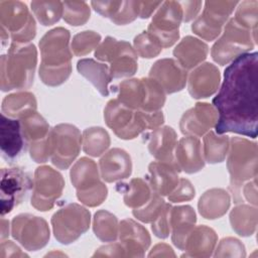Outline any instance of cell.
<instances>
[{"label": "cell", "instance_id": "35", "mask_svg": "<svg viewBox=\"0 0 258 258\" xmlns=\"http://www.w3.org/2000/svg\"><path fill=\"white\" fill-rule=\"evenodd\" d=\"M230 146V138L227 135H217L210 131L204 137L203 154L205 161L209 163H219L226 158Z\"/></svg>", "mask_w": 258, "mask_h": 258}, {"label": "cell", "instance_id": "50", "mask_svg": "<svg viewBox=\"0 0 258 258\" xmlns=\"http://www.w3.org/2000/svg\"><path fill=\"white\" fill-rule=\"evenodd\" d=\"M122 1H92L91 5L96 12L104 17L112 18L118 12Z\"/></svg>", "mask_w": 258, "mask_h": 258}, {"label": "cell", "instance_id": "36", "mask_svg": "<svg viewBox=\"0 0 258 258\" xmlns=\"http://www.w3.org/2000/svg\"><path fill=\"white\" fill-rule=\"evenodd\" d=\"M110 136L102 127H90L82 135L83 150L93 157L102 155L110 146Z\"/></svg>", "mask_w": 258, "mask_h": 258}, {"label": "cell", "instance_id": "7", "mask_svg": "<svg viewBox=\"0 0 258 258\" xmlns=\"http://www.w3.org/2000/svg\"><path fill=\"white\" fill-rule=\"evenodd\" d=\"M0 24L3 46L9 37L15 43H28L36 34L35 20L20 1H0Z\"/></svg>", "mask_w": 258, "mask_h": 258}, {"label": "cell", "instance_id": "39", "mask_svg": "<svg viewBox=\"0 0 258 258\" xmlns=\"http://www.w3.org/2000/svg\"><path fill=\"white\" fill-rule=\"evenodd\" d=\"M30 5L36 19L44 26L54 24L63 14V4L60 1H32Z\"/></svg>", "mask_w": 258, "mask_h": 258}, {"label": "cell", "instance_id": "56", "mask_svg": "<svg viewBox=\"0 0 258 258\" xmlns=\"http://www.w3.org/2000/svg\"><path fill=\"white\" fill-rule=\"evenodd\" d=\"M149 257H152V256H172V257H175V254L173 252V250L171 249L170 246H168L167 244H164V243H159L157 245H155L152 250L150 251V253L148 254Z\"/></svg>", "mask_w": 258, "mask_h": 258}, {"label": "cell", "instance_id": "19", "mask_svg": "<svg viewBox=\"0 0 258 258\" xmlns=\"http://www.w3.org/2000/svg\"><path fill=\"white\" fill-rule=\"evenodd\" d=\"M149 78L156 81L166 94H172L185 87L187 73L175 59L161 58L151 67Z\"/></svg>", "mask_w": 258, "mask_h": 258}, {"label": "cell", "instance_id": "30", "mask_svg": "<svg viewBox=\"0 0 258 258\" xmlns=\"http://www.w3.org/2000/svg\"><path fill=\"white\" fill-rule=\"evenodd\" d=\"M198 208L205 219H219L230 208V195L223 188H211L200 198Z\"/></svg>", "mask_w": 258, "mask_h": 258}, {"label": "cell", "instance_id": "32", "mask_svg": "<svg viewBox=\"0 0 258 258\" xmlns=\"http://www.w3.org/2000/svg\"><path fill=\"white\" fill-rule=\"evenodd\" d=\"M37 102L30 92H17L6 96L2 101V114L7 117L21 119L26 115L35 112Z\"/></svg>", "mask_w": 258, "mask_h": 258}, {"label": "cell", "instance_id": "37", "mask_svg": "<svg viewBox=\"0 0 258 258\" xmlns=\"http://www.w3.org/2000/svg\"><path fill=\"white\" fill-rule=\"evenodd\" d=\"M93 231L102 242L115 241L119 233V224L116 216L105 210L96 212L93 219Z\"/></svg>", "mask_w": 258, "mask_h": 258}, {"label": "cell", "instance_id": "34", "mask_svg": "<svg viewBox=\"0 0 258 258\" xmlns=\"http://www.w3.org/2000/svg\"><path fill=\"white\" fill-rule=\"evenodd\" d=\"M233 230L242 237H249L256 231L257 209L248 205H239L230 213Z\"/></svg>", "mask_w": 258, "mask_h": 258}, {"label": "cell", "instance_id": "13", "mask_svg": "<svg viewBox=\"0 0 258 258\" xmlns=\"http://www.w3.org/2000/svg\"><path fill=\"white\" fill-rule=\"evenodd\" d=\"M182 16V8L178 1H164L153 15L147 32L158 40L162 48H167L179 38Z\"/></svg>", "mask_w": 258, "mask_h": 258}, {"label": "cell", "instance_id": "57", "mask_svg": "<svg viewBox=\"0 0 258 258\" xmlns=\"http://www.w3.org/2000/svg\"><path fill=\"white\" fill-rule=\"evenodd\" d=\"M9 235V222L5 219H1V240L3 241Z\"/></svg>", "mask_w": 258, "mask_h": 258}, {"label": "cell", "instance_id": "3", "mask_svg": "<svg viewBox=\"0 0 258 258\" xmlns=\"http://www.w3.org/2000/svg\"><path fill=\"white\" fill-rule=\"evenodd\" d=\"M104 119L115 135L124 140L133 139L145 130H154L164 122L161 111L134 110L117 99H112L107 103L104 109Z\"/></svg>", "mask_w": 258, "mask_h": 258}, {"label": "cell", "instance_id": "55", "mask_svg": "<svg viewBox=\"0 0 258 258\" xmlns=\"http://www.w3.org/2000/svg\"><path fill=\"white\" fill-rule=\"evenodd\" d=\"M243 196L252 205L256 207L257 205V188H256V178L248 180V182L243 187Z\"/></svg>", "mask_w": 258, "mask_h": 258}, {"label": "cell", "instance_id": "16", "mask_svg": "<svg viewBox=\"0 0 258 258\" xmlns=\"http://www.w3.org/2000/svg\"><path fill=\"white\" fill-rule=\"evenodd\" d=\"M11 235L28 251H36L43 248L50 236L46 221L30 214H20L13 218Z\"/></svg>", "mask_w": 258, "mask_h": 258}, {"label": "cell", "instance_id": "26", "mask_svg": "<svg viewBox=\"0 0 258 258\" xmlns=\"http://www.w3.org/2000/svg\"><path fill=\"white\" fill-rule=\"evenodd\" d=\"M178 172L177 168L171 164L153 161L148 166L147 183L152 191L161 197L168 196L179 181Z\"/></svg>", "mask_w": 258, "mask_h": 258}, {"label": "cell", "instance_id": "9", "mask_svg": "<svg viewBox=\"0 0 258 258\" xmlns=\"http://www.w3.org/2000/svg\"><path fill=\"white\" fill-rule=\"evenodd\" d=\"M71 181L77 189L78 200L88 206H100L107 198L108 188L100 179L99 170L94 160L80 158L72 167Z\"/></svg>", "mask_w": 258, "mask_h": 258}, {"label": "cell", "instance_id": "51", "mask_svg": "<svg viewBox=\"0 0 258 258\" xmlns=\"http://www.w3.org/2000/svg\"><path fill=\"white\" fill-rule=\"evenodd\" d=\"M182 8V21L188 22L197 17L198 13L200 12L202 2L201 1H182L179 2Z\"/></svg>", "mask_w": 258, "mask_h": 258}, {"label": "cell", "instance_id": "22", "mask_svg": "<svg viewBox=\"0 0 258 258\" xmlns=\"http://www.w3.org/2000/svg\"><path fill=\"white\" fill-rule=\"evenodd\" d=\"M20 120L11 119L1 113L0 119V148L2 157L7 161H13L25 150Z\"/></svg>", "mask_w": 258, "mask_h": 258}, {"label": "cell", "instance_id": "15", "mask_svg": "<svg viewBox=\"0 0 258 258\" xmlns=\"http://www.w3.org/2000/svg\"><path fill=\"white\" fill-rule=\"evenodd\" d=\"M33 180L21 167L2 168L0 183L1 216L9 214L17 207L32 188Z\"/></svg>", "mask_w": 258, "mask_h": 258}, {"label": "cell", "instance_id": "40", "mask_svg": "<svg viewBox=\"0 0 258 258\" xmlns=\"http://www.w3.org/2000/svg\"><path fill=\"white\" fill-rule=\"evenodd\" d=\"M63 4V20L73 26L85 24L90 18L89 5L84 1H64Z\"/></svg>", "mask_w": 258, "mask_h": 258}, {"label": "cell", "instance_id": "5", "mask_svg": "<svg viewBox=\"0 0 258 258\" xmlns=\"http://www.w3.org/2000/svg\"><path fill=\"white\" fill-rule=\"evenodd\" d=\"M257 144L245 138L232 137L227 158L230 173V188L235 203L241 202V185L257 177Z\"/></svg>", "mask_w": 258, "mask_h": 258}, {"label": "cell", "instance_id": "33", "mask_svg": "<svg viewBox=\"0 0 258 258\" xmlns=\"http://www.w3.org/2000/svg\"><path fill=\"white\" fill-rule=\"evenodd\" d=\"M117 190L123 194L124 204L131 209H138L144 206L151 197L149 184L142 178H132L129 182H119Z\"/></svg>", "mask_w": 258, "mask_h": 258}, {"label": "cell", "instance_id": "4", "mask_svg": "<svg viewBox=\"0 0 258 258\" xmlns=\"http://www.w3.org/2000/svg\"><path fill=\"white\" fill-rule=\"evenodd\" d=\"M36 63L37 50L33 43L11 42L7 54L1 55V91L29 88L33 84Z\"/></svg>", "mask_w": 258, "mask_h": 258}, {"label": "cell", "instance_id": "54", "mask_svg": "<svg viewBox=\"0 0 258 258\" xmlns=\"http://www.w3.org/2000/svg\"><path fill=\"white\" fill-rule=\"evenodd\" d=\"M161 4L162 1H138L139 17L142 19L148 18Z\"/></svg>", "mask_w": 258, "mask_h": 258}, {"label": "cell", "instance_id": "1", "mask_svg": "<svg viewBox=\"0 0 258 258\" xmlns=\"http://www.w3.org/2000/svg\"><path fill=\"white\" fill-rule=\"evenodd\" d=\"M258 53L246 52L226 68L219 93L213 99L218 112L216 132L257 137Z\"/></svg>", "mask_w": 258, "mask_h": 258}, {"label": "cell", "instance_id": "29", "mask_svg": "<svg viewBox=\"0 0 258 258\" xmlns=\"http://www.w3.org/2000/svg\"><path fill=\"white\" fill-rule=\"evenodd\" d=\"M208 52L209 47L207 43L190 35L183 37L173 49L176 61L185 71L198 67L206 59Z\"/></svg>", "mask_w": 258, "mask_h": 258}, {"label": "cell", "instance_id": "6", "mask_svg": "<svg viewBox=\"0 0 258 258\" xmlns=\"http://www.w3.org/2000/svg\"><path fill=\"white\" fill-rule=\"evenodd\" d=\"M115 91L117 100L134 110L160 111L165 103V92L149 77L125 80L115 87Z\"/></svg>", "mask_w": 258, "mask_h": 258}, {"label": "cell", "instance_id": "11", "mask_svg": "<svg viewBox=\"0 0 258 258\" xmlns=\"http://www.w3.org/2000/svg\"><path fill=\"white\" fill-rule=\"evenodd\" d=\"M90 212L83 206L71 203L56 211L51 217V226L55 239L64 245L78 240L89 230Z\"/></svg>", "mask_w": 258, "mask_h": 258}, {"label": "cell", "instance_id": "42", "mask_svg": "<svg viewBox=\"0 0 258 258\" xmlns=\"http://www.w3.org/2000/svg\"><path fill=\"white\" fill-rule=\"evenodd\" d=\"M101 41V35L93 30H85L73 37L72 50L75 55L83 56L96 48Z\"/></svg>", "mask_w": 258, "mask_h": 258}, {"label": "cell", "instance_id": "10", "mask_svg": "<svg viewBox=\"0 0 258 258\" xmlns=\"http://www.w3.org/2000/svg\"><path fill=\"white\" fill-rule=\"evenodd\" d=\"M95 56L99 60L111 63L109 69L112 79L131 77L138 69V56L131 44L111 36H107L97 46Z\"/></svg>", "mask_w": 258, "mask_h": 258}, {"label": "cell", "instance_id": "23", "mask_svg": "<svg viewBox=\"0 0 258 258\" xmlns=\"http://www.w3.org/2000/svg\"><path fill=\"white\" fill-rule=\"evenodd\" d=\"M174 158L177 168L186 173H195L205 167L203 147L198 137L181 138L175 147Z\"/></svg>", "mask_w": 258, "mask_h": 258}, {"label": "cell", "instance_id": "21", "mask_svg": "<svg viewBox=\"0 0 258 258\" xmlns=\"http://www.w3.org/2000/svg\"><path fill=\"white\" fill-rule=\"evenodd\" d=\"M220 81L219 69L211 62H204L196 67L189 74L187 89L195 99L208 98L217 92Z\"/></svg>", "mask_w": 258, "mask_h": 258}, {"label": "cell", "instance_id": "53", "mask_svg": "<svg viewBox=\"0 0 258 258\" xmlns=\"http://www.w3.org/2000/svg\"><path fill=\"white\" fill-rule=\"evenodd\" d=\"M27 254L21 251V249L14 244L12 241H2L1 242V258L7 257H25Z\"/></svg>", "mask_w": 258, "mask_h": 258}, {"label": "cell", "instance_id": "47", "mask_svg": "<svg viewBox=\"0 0 258 258\" xmlns=\"http://www.w3.org/2000/svg\"><path fill=\"white\" fill-rule=\"evenodd\" d=\"M170 209L171 205L165 204L161 213L158 217L151 223V230L153 234L160 239H165L171 233L170 227Z\"/></svg>", "mask_w": 258, "mask_h": 258}, {"label": "cell", "instance_id": "18", "mask_svg": "<svg viewBox=\"0 0 258 258\" xmlns=\"http://www.w3.org/2000/svg\"><path fill=\"white\" fill-rule=\"evenodd\" d=\"M218 121L216 108L208 103H197L180 118L179 129L186 136L201 137L215 127Z\"/></svg>", "mask_w": 258, "mask_h": 258}, {"label": "cell", "instance_id": "25", "mask_svg": "<svg viewBox=\"0 0 258 258\" xmlns=\"http://www.w3.org/2000/svg\"><path fill=\"white\" fill-rule=\"evenodd\" d=\"M102 178L107 182H115L127 178L132 172V161L127 151L112 148L99 161Z\"/></svg>", "mask_w": 258, "mask_h": 258}, {"label": "cell", "instance_id": "8", "mask_svg": "<svg viewBox=\"0 0 258 258\" xmlns=\"http://www.w3.org/2000/svg\"><path fill=\"white\" fill-rule=\"evenodd\" d=\"M256 42V31L242 26L234 18H231L225 26L223 35L212 46L211 55L220 66H225L251 50Z\"/></svg>", "mask_w": 258, "mask_h": 258}, {"label": "cell", "instance_id": "46", "mask_svg": "<svg viewBox=\"0 0 258 258\" xmlns=\"http://www.w3.org/2000/svg\"><path fill=\"white\" fill-rule=\"evenodd\" d=\"M137 17H139L138 1H122L118 12L111 18V21L117 25H125Z\"/></svg>", "mask_w": 258, "mask_h": 258}, {"label": "cell", "instance_id": "27", "mask_svg": "<svg viewBox=\"0 0 258 258\" xmlns=\"http://www.w3.org/2000/svg\"><path fill=\"white\" fill-rule=\"evenodd\" d=\"M197 216L190 206L171 207L170 209V227L171 241L179 250L184 249L187 236L196 226Z\"/></svg>", "mask_w": 258, "mask_h": 258}, {"label": "cell", "instance_id": "49", "mask_svg": "<svg viewBox=\"0 0 258 258\" xmlns=\"http://www.w3.org/2000/svg\"><path fill=\"white\" fill-rule=\"evenodd\" d=\"M196 196V189L191 182L186 178H179V181L170 195L167 196L168 201L172 203H181L190 201Z\"/></svg>", "mask_w": 258, "mask_h": 258}, {"label": "cell", "instance_id": "20", "mask_svg": "<svg viewBox=\"0 0 258 258\" xmlns=\"http://www.w3.org/2000/svg\"><path fill=\"white\" fill-rule=\"evenodd\" d=\"M118 237L127 257H143L151 242L148 231L132 219L121 221Z\"/></svg>", "mask_w": 258, "mask_h": 258}, {"label": "cell", "instance_id": "14", "mask_svg": "<svg viewBox=\"0 0 258 258\" xmlns=\"http://www.w3.org/2000/svg\"><path fill=\"white\" fill-rule=\"evenodd\" d=\"M63 187L64 180L58 171L47 165L37 167L33 178L31 206L41 212L51 210Z\"/></svg>", "mask_w": 258, "mask_h": 258}, {"label": "cell", "instance_id": "24", "mask_svg": "<svg viewBox=\"0 0 258 258\" xmlns=\"http://www.w3.org/2000/svg\"><path fill=\"white\" fill-rule=\"evenodd\" d=\"M177 144L175 131L169 126L158 127L148 134V150L160 162L176 166L174 152ZM179 171V169L177 168Z\"/></svg>", "mask_w": 258, "mask_h": 258}, {"label": "cell", "instance_id": "2", "mask_svg": "<svg viewBox=\"0 0 258 258\" xmlns=\"http://www.w3.org/2000/svg\"><path fill=\"white\" fill-rule=\"evenodd\" d=\"M70 31L56 27L47 31L39 41L41 62L39 77L43 84L56 87L64 83L72 73Z\"/></svg>", "mask_w": 258, "mask_h": 258}, {"label": "cell", "instance_id": "41", "mask_svg": "<svg viewBox=\"0 0 258 258\" xmlns=\"http://www.w3.org/2000/svg\"><path fill=\"white\" fill-rule=\"evenodd\" d=\"M165 204L160 195L152 191L149 201L141 208L133 209L132 214L137 220L143 223H152L161 213Z\"/></svg>", "mask_w": 258, "mask_h": 258}, {"label": "cell", "instance_id": "31", "mask_svg": "<svg viewBox=\"0 0 258 258\" xmlns=\"http://www.w3.org/2000/svg\"><path fill=\"white\" fill-rule=\"evenodd\" d=\"M77 70L83 77L94 85L102 96L107 97L109 95L108 85L112 78L110 75V69L107 64L98 62L93 58H83L78 61Z\"/></svg>", "mask_w": 258, "mask_h": 258}, {"label": "cell", "instance_id": "43", "mask_svg": "<svg viewBox=\"0 0 258 258\" xmlns=\"http://www.w3.org/2000/svg\"><path fill=\"white\" fill-rule=\"evenodd\" d=\"M134 49L137 55L143 58H152L161 52L162 46L153 35L147 31H143L135 36Z\"/></svg>", "mask_w": 258, "mask_h": 258}, {"label": "cell", "instance_id": "48", "mask_svg": "<svg viewBox=\"0 0 258 258\" xmlns=\"http://www.w3.org/2000/svg\"><path fill=\"white\" fill-rule=\"evenodd\" d=\"M30 157L37 163H44L50 159V138L48 135L40 140L34 141L28 145Z\"/></svg>", "mask_w": 258, "mask_h": 258}, {"label": "cell", "instance_id": "44", "mask_svg": "<svg viewBox=\"0 0 258 258\" xmlns=\"http://www.w3.org/2000/svg\"><path fill=\"white\" fill-rule=\"evenodd\" d=\"M258 2L256 0H246L240 3L233 17L242 26L257 32Z\"/></svg>", "mask_w": 258, "mask_h": 258}, {"label": "cell", "instance_id": "45", "mask_svg": "<svg viewBox=\"0 0 258 258\" xmlns=\"http://www.w3.org/2000/svg\"><path fill=\"white\" fill-rule=\"evenodd\" d=\"M215 257H245L246 251L244 244L233 237H227L221 240L219 243Z\"/></svg>", "mask_w": 258, "mask_h": 258}, {"label": "cell", "instance_id": "38", "mask_svg": "<svg viewBox=\"0 0 258 258\" xmlns=\"http://www.w3.org/2000/svg\"><path fill=\"white\" fill-rule=\"evenodd\" d=\"M19 120L27 146L34 141L45 138L50 131L48 123L39 113H37V111L30 113Z\"/></svg>", "mask_w": 258, "mask_h": 258}, {"label": "cell", "instance_id": "17", "mask_svg": "<svg viewBox=\"0 0 258 258\" xmlns=\"http://www.w3.org/2000/svg\"><path fill=\"white\" fill-rule=\"evenodd\" d=\"M238 3V1H206L202 15L191 24V30L205 40L216 39Z\"/></svg>", "mask_w": 258, "mask_h": 258}, {"label": "cell", "instance_id": "52", "mask_svg": "<svg viewBox=\"0 0 258 258\" xmlns=\"http://www.w3.org/2000/svg\"><path fill=\"white\" fill-rule=\"evenodd\" d=\"M95 256H110V257H120L125 256V251L121 243H114L106 246L100 247L93 255Z\"/></svg>", "mask_w": 258, "mask_h": 258}, {"label": "cell", "instance_id": "28", "mask_svg": "<svg viewBox=\"0 0 258 258\" xmlns=\"http://www.w3.org/2000/svg\"><path fill=\"white\" fill-rule=\"evenodd\" d=\"M218 236L216 232L207 226H195L187 236L182 257H210L212 256Z\"/></svg>", "mask_w": 258, "mask_h": 258}, {"label": "cell", "instance_id": "12", "mask_svg": "<svg viewBox=\"0 0 258 258\" xmlns=\"http://www.w3.org/2000/svg\"><path fill=\"white\" fill-rule=\"evenodd\" d=\"M50 160L59 169H67L80 153L82 135L72 124H58L49 131Z\"/></svg>", "mask_w": 258, "mask_h": 258}]
</instances>
